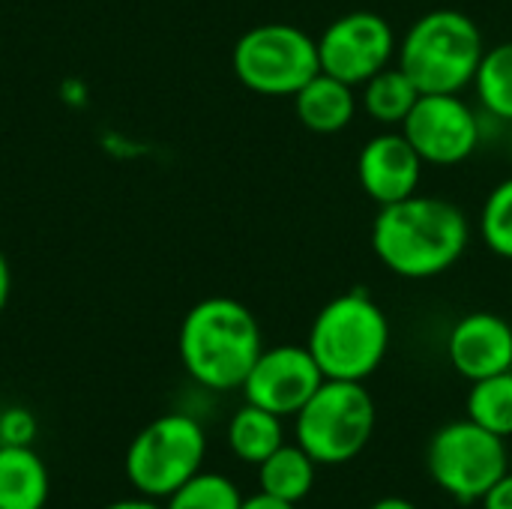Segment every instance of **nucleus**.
<instances>
[{
    "instance_id": "obj_1",
    "label": "nucleus",
    "mask_w": 512,
    "mask_h": 509,
    "mask_svg": "<svg viewBox=\"0 0 512 509\" xmlns=\"http://www.w3.org/2000/svg\"><path fill=\"white\" fill-rule=\"evenodd\" d=\"M471 243L468 216L447 198H402L378 210L372 222L375 258L402 279H435L456 267Z\"/></svg>"
},
{
    "instance_id": "obj_2",
    "label": "nucleus",
    "mask_w": 512,
    "mask_h": 509,
    "mask_svg": "<svg viewBox=\"0 0 512 509\" xmlns=\"http://www.w3.org/2000/svg\"><path fill=\"white\" fill-rule=\"evenodd\" d=\"M261 351L258 318L234 297L195 303L177 333V354L186 375L213 393L240 390Z\"/></svg>"
},
{
    "instance_id": "obj_3",
    "label": "nucleus",
    "mask_w": 512,
    "mask_h": 509,
    "mask_svg": "<svg viewBox=\"0 0 512 509\" xmlns=\"http://www.w3.org/2000/svg\"><path fill=\"white\" fill-rule=\"evenodd\" d=\"M390 318L363 291H345L321 306L309 327V354L330 381L372 378L390 351Z\"/></svg>"
},
{
    "instance_id": "obj_4",
    "label": "nucleus",
    "mask_w": 512,
    "mask_h": 509,
    "mask_svg": "<svg viewBox=\"0 0 512 509\" xmlns=\"http://www.w3.org/2000/svg\"><path fill=\"white\" fill-rule=\"evenodd\" d=\"M486 54L477 21L459 9H432L402 36L396 63L420 93H462Z\"/></svg>"
},
{
    "instance_id": "obj_5",
    "label": "nucleus",
    "mask_w": 512,
    "mask_h": 509,
    "mask_svg": "<svg viewBox=\"0 0 512 509\" xmlns=\"http://www.w3.org/2000/svg\"><path fill=\"white\" fill-rule=\"evenodd\" d=\"M375 399L360 381H330L297 411V444L318 465H345L357 459L375 435Z\"/></svg>"
},
{
    "instance_id": "obj_6",
    "label": "nucleus",
    "mask_w": 512,
    "mask_h": 509,
    "mask_svg": "<svg viewBox=\"0 0 512 509\" xmlns=\"http://www.w3.org/2000/svg\"><path fill=\"white\" fill-rule=\"evenodd\" d=\"M207 435L189 414H162L150 420L126 447V480L141 498L165 501L198 471H204Z\"/></svg>"
},
{
    "instance_id": "obj_7",
    "label": "nucleus",
    "mask_w": 512,
    "mask_h": 509,
    "mask_svg": "<svg viewBox=\"0 0 512 509\" xmlns=\"http://www.w3.org/2000/svg\"><path fill=\"white\" fill-rule=\"evenodd\" d=\"M231 66L237 81L258 96H294L321 72L318 39L297 24H258L237 39Z\"/></svg>"
},
{
    "instance_id": "obj_8",
    "label": "nucleus",
    "mask_w": 512,
    "mask_h": 509,
    "mask_svg": "<svg viewBox=\"0 0 512 509\" xmlns=\"http://www.w3.org/2000/svg\"><path fill=\"white\" fill-rule=\"evenodd\" d=\"M507 438L477 426L474 420H453L441 426L426 450L429 477L456 501L474 504L510 471Z\"/></svg>"
},
{
    "instance_id": "obj_9",
    "label": "nucleus",
    "mask_w": 512,
    "mask_h": 509,
    "mask_svg": "<svg viewBox=\"0 0 512 509\" xmlns=\"http://www.w3.org/2000/svg\"><path fill=\"white\" fill-rule=\"evenodd\" d=\"M396 51H399V39H396L390 21L369 9L339 15L318 36L321 72H327L351 87H360L372 75L387 69L393 63Z\"/></svg>"
},
{
    "instance_id": "obj_10",
    "label": "nucleus",
    "mask_w": 512,
    "mask_h": 509,
    "mask_svg": "<svg viewBox=\"0 0 512 509\" xmlns=\"http://www.w3.org/2000/svg\"><path fill=\"white\" fill-rule=\"evenodd\" d=\"M402 135L426 165L453 168L477 153L483 129L477 111L462 93H420L402 123Z\"/></svg>"
},
{
    "instance_id": "obj_11",
    "label": "nucleus",
    "mask_w": 512,
    "mask_h": 509,
    "mask_svg": "<svg viewBox=\"0 0 512 509\" xmlns=\"http://www.w3.org/2000/svg\"><path fill=\"white\" fill-rule=\"evenodd\" d=\"M324 384V372L306 345L264 348L243 381L246 402L273 411L276 417H297V411Z\"/></svg>"
},
{
    "instance_id": "obj_12",
    "label": "nucleus",
    "mask_w": 512,
    "mask_h": 509,
    "mask_svg": "<svg viewBox=\"0 0 512 509\" xmlns=\"http://www.w3.org/2000/svg\"><path fill=\"white\" fill-rule=\"evenodd\" d=\"M423 159L402 132H378L357 153L360 189L381 207L411 198L423 180Z\"/></svg>"
},
{
    "instance_id": "obj_13",
    "label": "nucleus",
    "mask_w": 512,
    "mask_h": 509,
    "mask_svg": "<svg viewBox=\"0 0 512 509\" xmlns=\"http://www.w3.org/2000/svg\"><path fill=\"white\" fill-rule=\"evenodd\" d=\"M447 357L465 381H483L512 369V324L492 312H471L450 330Z\"/></svg>"
},
{
    "instance_id": "obj_14",
    "label": "nucleus",
    "mask_w": 512,
    "mask_h": 509,
    "mask_svg": "<svg viewBox=\"0 0 512 509\" xmlns=\"http://www.w3.org/2000/svg\"><path fill=\"white\" fill-rule=\"evenodd\" d=\"M291 99H294L297 120L315 135H336L348 129L360 108L354 87L327 72H318Z\"/></svg>"
},
{
    "instance_id": "obj_15",
    "label": "nucleus",
    "mask_w": 512,
    "mask_h": 509,
    "mask_svg": "<svg viewBox=\"0 0 512 509\" xmlns=\"http://www.w3.org/2000/svg\"><path fill=\"white\" fill-rule=\"evenodd\" d=\"M48 468L33 447L0 444V509H45Z\"/></svg>"
},
{
    "instance_id": "obj_16",
    "label": "nucleus",
    "mask_w": 512,
    "mask_h": 509,
    "mask_svg": "<svg viewBox=\"0 0 512 509\" xmlns=\"http://www.w3.org/2000/svg\"><path fill=\"white\" fill-rule=\"evenodd\" d=\"M318 462L300 444H282L273 456L258 465V486L264 495L300 504L312 495Z\"/></svg>"
},
{
    "instance_id": "obj_17",
    "label": "nucleus",
    "mask_w": 512,
    "mask_h": 509,
    "mask_svg": "<svg viewBox=\"0 0 512 509\" xmlns=\"http://www.w3.org/2000/svg\"><path fill=\"white\" fill-rule=\"evenodd\" d=\"M285 444L282 417L246 402L228 423V447L246 465H261Z\"/></svg>"
},
{
    "instance_id": "obj_18",
    "label": "nucleus",
    "mask_w": 512,
    "mask_h": 509,
    "mask_svg": "<svg viewBox=\"0 0 512 509\" xmlns=\"http://www.w3.org/2000/svg\"><path fill=\"white\" fill-rule=\"evenodd\" d=\"M360 108L381 126H402L411 108L420 99L417 84L402 72V66L390 63L378 75H372L366 84H360Z\"/></svg>"
},
{
    "instance_id": "obj_19",
    "label": "nucleus",
    "mask_w": 512,
    "mask_h": 509,
    "mask_svg": "<svg viewBox=\"0 0 512 509\" xmlns=\"http://www.w3.org/2000/svg\"><path fill=\"white\" fill-rule=\"evenodd\" d=\"M471 87L486 114L512 123V42L486 48Z\"/></svg>"
},
{
    "instance_id": "obj_20",
    "label": "nucleus",
    "mask_w": 512,
    "mask_h": 509,
    "mask_svg": "<svg viewBox=\"0 0 512 509\" xmlns=\"http://www.w3.org/2000/svg\"><path fill=\"white\" fill-rule=\"evenodd\" d=\"M468 420L510 438L512 435V369L474 381L468 393Z\"/></svg>"
},
{
    "instance_id": "obj_21",
    "label": "nucleus",
    "mask_w": 512,
    "mask_h": 509,
    "mask_svg": "<svg viewBox=\"0 0 512 509\" xmlns=\"http://www.w3.org/2000/svg\"><path fill=\"white\" fill-rule=\"evenodd\" d=\"M243 495L225 474L198 471L189 483H183L171 498H165V509H240Z\"/></svg>"
},
{
    "instance_id": "obj_22",
    "label": "nucleus",
    "mask_w": 512,
    "mask_h": 509,
    "mask_svg": "<svg viewBox=\"0 0 512 509\" xmlns=\"http://www.w3.org/2000/svg\"><path fill=\"white\" fill-rule=\"evenodd\" d=\"M480 237L489 252L512 261V177L501 180L483 201Z\"/></svg>"
},
{
    "instance_id": "obj_23",
    "label": "nucleus",
    "mask_w": 512,
    "mask_h": 509,
    "mask_svg": "<svg viewBox=\"0 0 512 509\" xmlns=\"http://www.w3.org/2000/svg\"><path fill=\"white\" fill-rule=\"evenodd\" d=\"M36 438V417L27 408H6L0 414V444L30 447Z\"/></svg>"
},
{
    "instance_id": "obj_24",
    "label": "nucleus",
    "mask_w": 512,
    "mask_h": 509,
    "mask_svg": "<svg viewBox=\"0 0 512 509\" xmlns=\"http://www.w3.org/2000/svg\"><path fill=\"white\" fill-rule=\"evenodd\" d=\"M483 509H512V471H507L492 489H489V495L480 501Z\"/></svg>"
},
{
    "instance_id": "obj_25",
    "label": "nucleus",
    "mask_w": 512,
    "mask_h": 509,
    "mask_svg": "<svg viewBox=\"0 0 512 509\" xmlns=\"http://www.w3.org/2000/svg\"><path fill=\"white\" fill-rule=\"evenodd\" d=\"M240 509H297V504H288V501H279V498H270V495L258 492L252 498H243Z\"/></svg>"
},
{
    "instance_id": "obj_26",
    "label": "nucleus",
    "mask_w": 512,
    "mask_h": 509,
    "mask_svg": "<svg viewBox=\"0 0 512 509\" xmlns=\"http://www.w3.org/2000/svg\"><path fill=\"white\" fill-rule=\"evenodd\" d=\"M105 509H165L159 501H153V498H123V501H114V504H108Z\"/></svg>"
},
{
    "instance_id": "obj_27",
    "label": "nucleus",
    "mask_w": 512,
    "mask_h": 509,
    "mask_svg": "<svg viewBox=\"0 0 512 509\" xmlns=\"http://www.w3.org/2000/svg\"><path fill=\"white\" fill-rule=\"evenodd\" d=\"M9 288H12V273H9V261L6 255L0 252V312L6 309L9 303Z\"/></svg>"
},
{
    "instance_id": "obj_28",
    "label": "nucleus",
    "mask_w": 512,
    "mask_h": 509,
    "mask_svg": "<svg viewBox=\"0 0 512 509\" xmlns=\"http://www.w3.org/2000/svg\"><path fill=\"white\" fill-rule=\"evenodd\" d=\"M369 509H417V504H411L408 498H381Z\"/></svg>"
}]
</instances>
